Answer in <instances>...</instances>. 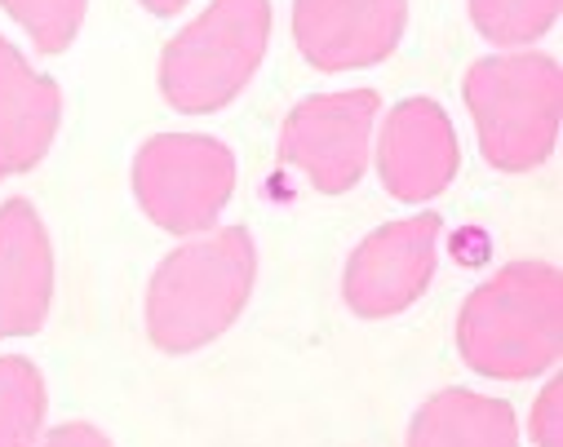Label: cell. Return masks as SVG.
I'll return each instance as SVG.
<instances>
[{"label": "cell", "instance_id": "6da1fadb", "mask_svg": "<svg viewBox=\"0 0 563 447\" xmlns=\"http://www.w3.org/2000/svg\"><path fill=\"white\" fill-rule=\"evenodd\" d=\"M457 346L484 377H537L563 346V279L550 261H515L493 275L457 320Z\"/></svg>", "mask_w": 563, "mask_h": 447}, {"label": "cell", "instance_id": "7a4b0ae2", "mask_svg": "<svg viewBox=\"0 0 563 447\" xmlns=\"http://www.w3.org/2000/svg\"><path fill=\"white\" fill-rule=\"evenodd\" d=\"M253 261V239L240 226L169 253L147 288L152 342L169 355H183L222 337L249 302Z\"/></svg>", "mask_w": 563, "mask_h": 447}, {"label": "cell", "instance_id": "3957f363", "mask_svg": "<svg viewBox=\"0 0 563 447\" xmlns=\"http://www.w3.org/2000/svg\"><path fill=\"white\" fill-rule=\"evenodd\" d=\"M466 107L479 128V146L493 169L523 174L541 165L559 133L563 80L545 54L479 58L466 71Z\"/></svg>", "mask_w": 563, "mask_h": 447}, {"label": "cell", "instance_id": "277c9868", "mask_svg": "<svg viewBox=\"0 0 563 447\" xmlns=\"http://www.w3.org/2000/svg\"><path fill=\"white\" fill-rule=\"evenodd\" d=\"M271 41L266 0H213L183 27L161 58V89L178 111H218L227 107L249 76L257 71Z\"/></svg>", "mask_w": 563, "mask_h": 447}, {"label": "cell", "instance_id": "5b68a950", "mask_svg": "<svg viewBox=\"0 0 563 447\" xmlns=\"http://www.w3.org/2000/svg\"><path fill=\"white\" fill-rule=\"evenodd\" d=\"M133 191L156 226L187 235L227 209L235 191V160L205 133H161L137 152Z\"/></svg>", "mask_w": 563, "mask_h": 447}, {"label": "cell", "instance_id": "8992f818", "mask_svg": "<svg viewBox=\"0 0 563 447\" xmlns=\"http://www.w3.org/2000/svg\"><path fill=\"white\" fill-rule=\"evenodd\" d=\"M377 120V93L351 89V93H324L294 107L285 120L279 152L289 165H298L324 195H342L360 182L368 165V133Z\"/></svg>", "mask_w": 563, "mask_h": 447}, {"label": "cell", "instance_id": "52a82bcc", "mask_svg": "<svg viewBox=\"0 0 563 447\" xmlns=\"http://www.w3.org/2000/svg\"><path fill=\"white\" fill-rule=\"evenodd\" d=\"M440 217H408L373 231L346 266V306L364 320H386L412 306L435 275Z\"/></svg>", "mask_w": 563, "mask_h": 447}, {"label": "cell", "instance_id": "ba28073f", "mask_svg": "<svg viewBox=\"0 0 563 447\" xmlns=\"http://www.w3.org/2000/svg\"><path fill=\"white\" fill-rule=\"evenodd\" d=\"M408 0H298L294 36L311 67L355 71L382 63L404 32Z\"/></svg>", "mask_w": 563, "mask_h": 447}, {"label": "cell", "instance_id": "9c48e42d", "mask_svg": "<svg viewBox=\"0 0 563 447\" xmlns=\"http://www.w3.org/2000/svg\"><path fill=\"white\" fill-rule=\"evenodd\" d=\"M382 182L399 200H431L457 174V137L440 102L408 98L382 128Z\"/></svg>", "mask_w": 563, "mask_h": 447}, {"label": "cell", "instance_id": "30bf717a", "mask_svg": "<svg viewBox=\"0 0 563 447\" xmlns=\"http://www.w3.org/2000/svg\"><path fill=\"white\" fill-rule=\"evenodd\" d=\"M54 261L49 239L27 200L0 209V337H27L49 315Z\"/></svg>", "mask_w": 563, "mask_h": 447}, {"label": "cell", "instance_id": "8fae6325", "mask_svg": "<svg viewBox=\"0 0 563 447\" xmlns=\"http://www.w3.org/2000/svg\"><path fill=\"white\" fill-rule=\"evenodd\" d=\"M58 128V89L0 36V178L32 169Z\"/></svg>", "mask_w": 563, "mask_h": 447}, {"label": "cell", "instance_id": "7c38bea8", "mask_svg": "<svg viewBox=\"0 0 563 447\" xmlns=\"http://www.w3.org/2000/svg\"><path fill=\"white\" fill-rule=\"evenodd\" d=\"M408 447H519L515 412L471 390H444L417 412Z\"/></svg>", "mask_w": 563, "mask_h": 447}, {"label": "cell", "instance_id": "4fadbf2b", "mask_svg": "<svg viewBox=\"0 0 563 447\" xmlns=\"http://www.w3.org/2000/svg\"><path fill=\"white\" fill-rule=\"evenodd\" d=\"M45 416V385L41 372L10 355L0 359V447H32Z\"/></svg>", "mask_w": 563, "mask_h": 447}, {"label": "cell", "instance_id": "5bb4252c", "mask_svg": "<svg viewBox=\"0 0 563 447\" xmlns=\"http://www.w3.org/2000/svg\"><path fill=\"white\" fill-rule=\"evenodd\" d=\"M471 19L493 45H528L559 19V0H471Z\"/></svg>", "mask_w": 563, "mask_h": 447}, {"label": "cell", "instance_id": "9a60e30c", "mask_svg": "<svg viewBox=\"0 0 563 447\" xmlns=\"http://www.w3.org/2000/svg\"><path fill=\"white\" fill-rule=\"evenodd\" d=\"M0 5L27 27V36L45 54L67 49L85 23V0H0Z\"/></svg>", "mask_w": 563, "mask_h": 447}, {"label": "cell", "instance_id": "2e32d148", "mask_svg": "<svg viewBox=\"0 0 563 447\" xmlns=\"http://www.w3.org/2000/svg\"><path fill=\"white\" fill-rule=\"evenodd\" d=\"M532 438L537 447H563V385L550 381L532 407Z\"/></svg>", "mask_w": 563, "mask_h": 447}, {"label": "cell", "instance_id": "e0dca14e", "mask_svg": "<svg viewBox=\"0 0 563 447\" xmlns=\"http://www.w3.org/2000/svg\"><path fill=\"white\" fill-rule=\"evenodd\" d=\"M45 447H111V443H107L93 425H63V429L49 434Z\"/></svg>", "mask_w": 563, "mask_h": 447}, {"label": "cell", "instance_id": "ac0fdd59", "mask_svg": "<svg viewBox=\"0 0 563 447\" xmlns=\"http://www.w3.org/2000/svg\"><path fill=\"white\" fill-rule=\"evenodd\" d=\"M143 5L152 10V14H174V10H183L187 0H143Z\"/></svg>", "mask_w": 563, "mask_h": 447}]
</instances>
